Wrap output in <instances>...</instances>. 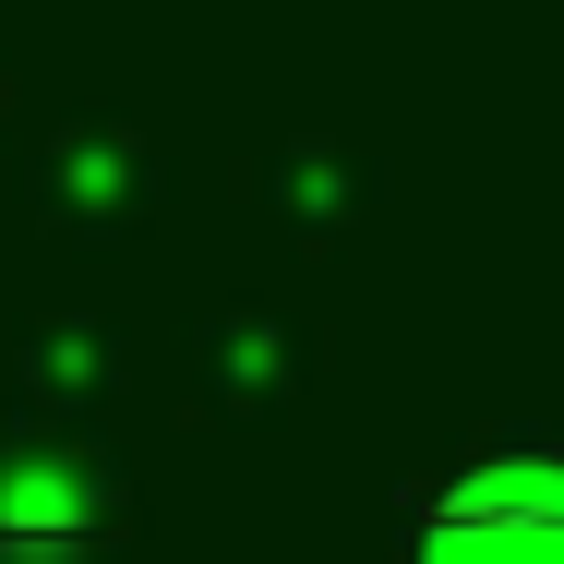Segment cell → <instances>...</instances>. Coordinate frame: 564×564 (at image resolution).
I'll use <instances>...</instances> for the list:
<instances>
[{
    "mask_svg": "<svg viewBox=\"0 0 564 564\" xmlns=\"http://www.w3.org/2000/svg\"><path fill=\"white\" fill-rule=\"evenodd\" d=\"M409 564H564V456L468 468L421 517V553Z\"/></svg>",
    "mask_w": 564,
    "mask_h": 564,
    "instance_id": "1",
    "label": "cell"
}]
</instances>
